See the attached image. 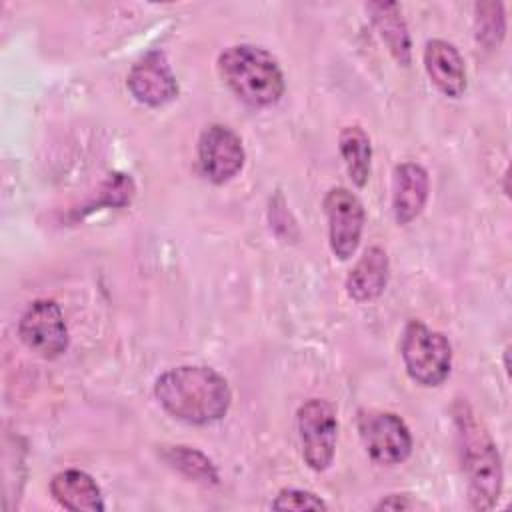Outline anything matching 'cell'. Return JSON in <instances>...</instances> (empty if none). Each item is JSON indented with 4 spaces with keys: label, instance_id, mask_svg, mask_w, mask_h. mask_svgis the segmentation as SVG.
I'll list each match as a JSON object with an SVG mask.
<instances>
[{
    "label": "cell",
    "instance_id": "cell-3",
    "mask_svg": "<svg viewBox=\"0 0 512 512\" xmlns=\"http://www.w3.org/2000/svg\"><path fill=\"white\" fill-rule=\"evenodd\" d=\"M226 86L250 106H270L284 94V76L276 58L254 44L228 46L218 56Z\"/></svg>",
    "mask_w": 512,
    "mask_h": 512
},
{
    "label": "cell",
    "instance_id": "cell-10",
    "mask_svg": "<svg viewBox=\"0 0 512 512\" xmlns=\"http://www.w3.org/2000/svg\"><path fill=\"white\" fill-rule=\"evenodd\" d=\"M126 84L132 96L148 106L166 104L178 94L176 76L172 74L166 56L158 50L144 54L130 68Z\"/></svg>",
    "mask_w": 512,
    "mask_h": 512
},
{
    "label": "cell",
    "instance_id": "cell-16",
    "mask_svg": "<svg viewBox=\"0 0 512 512\" xmlns=\"http://www.w3.org/2000/svg\"><path fill=\"white\" fill-rule=\"evenodd\" d=\"M338 148L350 180L362 188L370 176L372 144L368 134L360 126H344L338 138Z\"/></svg>",
    "mask_w": 512,
    "mask_h": 512
},
{
    "label": "cell",
    "instance_id": "cell-8",
    "mask_svg": "<svg viewBox=\"0 0 512 512\" xmlns=\"http://www.w3.org/2000/svg\"><path fill=\"white\" fill-rule=\"evenodd\" d=\"M324 212L328 218L330 248L336 258L348 260L362 236L364 228V206L356 194L348 188H330L324 196Z\"/></svg>",
    "mask_w": 512,
    "mask_h": 512
},
{
    "label": "cell",
    "instance_id": "cell-1",
    "mask_svg": "<svg viewBox=\"0 0 512 512\" xmlns=\"http://www.w3.org/2000/svg\"><path fill=\"white\" fill-rule=\"evenodd\" d=\"M154 394L160 406L186 424L220 420L230 406L228 382L208 366H178L158 376Z\"/></svg>",
    "mask_w": 512,
    "mask_h": 512
},
{
    "label": "cell",
    "instance_id": "cell-19",
    "mask_svg": "<svg viewBox=\"0 0 512 512\" xmlns=\"http://www.w3.org/2000/svg\"><path fill=\"white\" fill-rule=\"evenodd\" d=\"M274 510H326V502L308 492V490H298V488H286L280 490L278 496L272 502Z\"/></svg>",
    "mask_w": 512,
    "mask_h": 512
},
{
    "label": "cell",
    "instance_id": "cell-17",
    "mask_svg": "<svg viewBox=\"0 0 512 512\" xmlns=\"http://www.w3.org/2000/svg\"><path fill=\"white\" fill-rule=\"evenodd\" d=\"M162 458L172 468L180 470L184 476H188V478H192L196 482L218 484L216 466L200 450H194L190 446H164Z\"/></svg>",
    "mask_w": 512,
    "mask_h": 512
},
{
    "label": "cell",
    "instance_id": "cell-12",
    "mask_svg": "<svg viewBox=\"0 0 512 512\" xmlns=\"http://www.w3.org/2000/svg\"><path fill=\"white\" fill-rule=\"evenodd\" d=\"M424 68L442 94L458 98L466 90L464 60L454 44L440 38L428 40L424 48Z\"/></svg>",
    "mask_w": 512,
    "mask_h": 512
},
{
    "label": "cell",
    "instance_id": "cell-18",
    "mask_svg": "<svg viewBox=\"0 0 512 512\" xmlns=\"http://www.w3.org/2000/svg\"><path fill=\"white\" fill-rule=\"evenodd\" d=\"M504 10L498 2L476 4V38L486 46H498L504 36Z\"/></svg>",
    "mask_w": 512,
    "mask_h": 512
},
{
    "label": "cell",
    "instance_id": "cell-7",
    "mask_svg": "<svg viewBox=\"0 0 512 512\" xmlns=\"http://www.w3.org/2000/svg\"><path fill=\"white\" fill-rule=\"evenodd\" d=\"M20 340L42 358H58L68 348V328L60 306L52 300L32 302L18 322Z\"/></svg>",
    "mask_w": 512,
    "mask_h": 512
},
{
    "label": "cell",
    "instance_id": "cell-11",
    "mask_svg": "<svg viewBox=\"0 0 512 512\" xmlns=\"http://www.w3.org/2000/svg\"><path fill=\"white\" fill-rule=\"evenodd\" d=\"M428 172L416 162H402L392 172V210L398 224L420 216L428 200Z\"/></svg>",
    "mask_w": 512,
    "mask_h": 512
},
{
    "label": "cell",
    "instance_id": "cell-2",
    "mask_svg": "<svg viewBox=\"0 0 512 512\" xmlns=\"http://www.w3.org/2000/svg\"><path fill=\"white\" fill-rule=\"evenodd\" d=\"M456 428L470 506L474 510H490L502 492V462L496 444L466 404L456 408Z\"/></svg>",
    "mask_w": 512,
    "mask_h": 512
},
{
    "label": "cell",
    "instance_id": "cell-15",
    "mask_svg": "<svg viewBox=\"0 0 512 512\" xmlns=\"http://www.w3.org/2000/svg\"><path fill=\"white\" fill-rule=\"evenodd\" d=\"M366 10L370 12V18L386 42L388 50L400 62L402 66L410 64V54H412V44H410V34L406 28V22L402 18L400 4L396 2H368Z\"/></svg>",
    "mask_w": 512,
    "mask_h": 512
},
{
    "label": "cell",
    "instance_id": "cell-13",
    "mask_svg": "<svg viewBox=\"0 0 512 512\" xmlns=\"http://www.w3.org/2000/svg\"><path fill=\"white\" fill-rule=\"evenodd\" d=\"M390 262L388 254L380 246H370L364 250L360 260L354 264L346 276V292L356 302H368L378 298L388 284Z\"/></svg>",
    "mask_w": 512,
    "mask_h": 512
},
{
    "label": "cell",
    "instance_id": "cell-6",
    "mask_svg": "<svg viewBox=\"0 0 512 512\" xmlns=\"http://www.w3.org/2000/svg\"><path fill=\"white\" fill-rule=\"evenodd\" d=\"M298 432L302 440V456L312 470H326L334 460L338 420L330 402L310 398L298 408Z\"/></svg>",
    "mask_w": 512,
    "mask_h": 512
},
{
    "label": "cell",
    "instance_id": "cell-4",
    "mask_svg": "<svg viewBox=\"0 0 512 512\" xmlns=\"http://www.w3.org/2000/svg\"><path fill=\"white\" fill-rule=\"evenodd\" d=\"M402 360L408 376L422 386L442 384L452 368V346L444 334L420 320L408 322L402 334Z\"/></svg>",
    "mask_w": 512,
    "mask_h": 512
},
{
    "label": "cell",
    "instance_id": "cell-14",
    "mask_svg": "<svg viewBox=\"0 0 512 512\" xmlns=\"http://www.w3.org/2000/svg\"><path fill=\"white\" fill-rule=\"evenodd\" d=\"M50 492L54 500L66 510H86V512H102L104 500L94 478L82 470L70 468L58 472L50 482Z\"/></svg>",
    "mask_w": 512,
    "mask_h": 512
},
{
    "label": "cell",
    "instance_id": "cell-5",
    "mask_svg": "<svg viewBox=\"0 0 512 512\" xmlns=\"http://www.w3.org/2000/svg\"><path fill=\"white\" fill-rule=\"evenodd\" d=\"M358 432L368 456L376 464L394 466L404 462L412 452L410 430L394 412L360 410Z\"/></svg>",
    "mask_w": 512,
    "mask_h": 512
},
{
    "label": "cell",
    "instance_id": "cell-20",
    "mask_svg": "<svg viewBox=\"0 0 512 512\" xmlns=\"http://www.w3.org/2000/svg\"><path fill=\"white\" fill-rule=\"evenodd\" d=\"M414 504L404 494H390L382 502L376 504V510H408Z\"/></svg>",
    "mask_w": 512,
    "mask_h": 512
},
{
    "label": "cell",
    "instance_id": "cell-9",
    "mask_svg": "<svg viewBox=\"0 0 512 512\" xmlns=\"http://www.w3.org/2000/svg\"><path fill=\"white\" fill-rule=\"evenodd\" d=\"M244 146L240 136L222 124L208 126L198 140V162L204 176L214 184L234 178L244 166Z\"/></svg>",
    "mask_w": 512,
    "mask_h": 512
}]
</instances>
